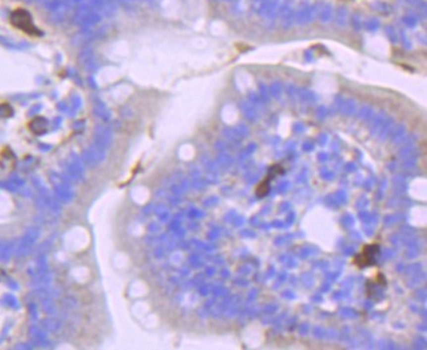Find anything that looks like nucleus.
<instances>
[{
  "label": "nucleus",
  "mask_w": 427,
  "mask_h": 350,
  "mask_svg": "<svg viewBox=\"0 0 427 350\" xmlns=\"http://www.w3.org/2000/svg\"><path fill=\"white\" fill-rule=\"evenodd\" d=\"M282 173H284V169L281 168L280 165H274V166H272V168H270L269 175H268V176H269L270 179H273L274 176H276V175H280V174H282Z\"/></svg>",
  "instance_id": "20e7f679"
},
{
  "label": "nucleus",
  "mask_w": 427,
  "mask_h": 350,
  "mask_svg": "<svg viewBox=\"0 0 427 350\" xmlns=\"http://www.w3.org/2000/svg\"><path fill=\"white\" fill-rule=\"evenodd\" d=\"M269 180H270L269 176H267V178L259 184L258 188H256V196L264 197L267 193L269 192Z\"/></svg>",
  "instance_id": "7ed1b4c3"
},
{
  "label": "nucleus",
  "mask_w": 427,
  "mask_h": 350,
  "mask_svg": "<svg viewBox=\"0 0 427 350\" xmlns=\"http://www.w3.org/2000/svg\"><path fill=\"white\" fill-rule=\"evenodd\" d=\"M379 246L377 244H367L363 247L362 252L354 259V263L358 265L359 268H366L375 263V259L379 255Z\"/></svg>",
  "instance_id": "f03ea898"
},
{
  "label": "nucleus",
  "mask_w": 427,
  "mask_h": 350,
  "mask_svg": "<svg viewBox=\"0 0 427 350\" xmlns=\"http://www.w3.org/2000/svg\"><path fill=\"white\" fill-rule=\"evenodd\" d=\"M9 21H11L13 28L18 29L20 32L25 33V34H28V36H32V37L42 36V32L34 25L32 14L29 13L26 9H24V8H17V9L12 11Z\"/></svg>",
  "instance_id": "f257e3e1"
}]
</instances>
